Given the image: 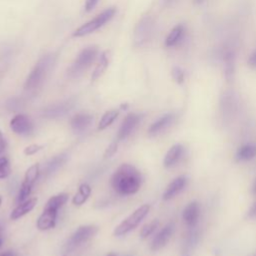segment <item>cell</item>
<instances>
[{
	"label": "cell",
	"instance_id": "obj_1",
	"mask_svg": "<svg viewBox=\"0 0 256 256\" xmlns=\"http://www.w3.org/2000/svg\"><path fill=\"white\" fill-rule=\"evenodd\" d=\"M111 186L120 195H132L139 191L142 184V175L133 165L121 164L111 177Z\"/></svg>",
	"mask_w": 256,
	"mask_h": 256
},
{
	"label": "cell",
	"instance_id": "obj_2",
	"mask_svg": "<svg viewBox=\"0 0 256 256\" xmlns=\"http://www.w3.org/2000/svg\"><path fill=\"white\" fill-rule=\"evenodd\" d=\"M52 63L53 58L51 56H45L41 60H39L25 81V90L31 91L38 88L42 84Z\"/></svg>",
	"mask_w": 256,
	"mask_h": 256
},
{
	"label": "cell",
	"instance_id": "obj_3",
	"mask_svg": "<svg viewBox=\"0 0 256 256\" xmlns=\"http://www.w3.org/2000/svg\"><path fill=\"white\" fill-rule=\"evenodd\" d=\"M150 210L149 204H143L140 207H138L132 214H130L126 219H124L116 228L114 229L113 234L115 236H122L126 233L130 232L131 230L135 229L141 221L147 216Z\"/></svg>",
	"mask_w": 256,
	"mask_h": 256
},
{
	"label": "cell",
	"instance_id": "obj_4",
	"mask_svg": "<svg viewBox=\"0 0 256 256\" xmlns=\"http://www.w3.org/2000/svg\"><path fill=\"white\" fill-rule=\"evenodd\" d=\"M98 53V49L95 46L87 47L83 49L76 60L73 62L71 67L68 70V74L71 77H78L81 75L95 60Z\"/></svg>",
	"mask_w": 256,
	"mask_h": 256
},
{
	"label": "cell",
	"instance_id": "obj_5",
	"mask_svg": "<svg viewBox=\"0 0 256 256\" xmlns=\"http://www.w3.org/2000/svg\"><path fill=\"white\" fill-rule=\"evenodd\" d=\"M155 29V21L151 16H144L137 24L134 31L135 46H143L150 41Z\"/></svg>",
	"mask_w": 256,
	"mask_h": 256
},
{
	"label": "cell",
	"instance_id": "obj_6",
	"mask_svg": "<svg viewBox=\"0 0 256 256\" xmlns=\"http://www.w3.org/2000/svg\"><path fill=\"white\" fill-rule=\"evenodd\" d=\"M114 13H115V9L114 8L106 9L101 14L96 16L94 19H92L91 21L85 23L81 27H79L73 33V37H81V36H85V35H88V34L94 32L95 30H97L100 27H102L107 21H109L114 16Z\"/></svg>",
	"mask_w": 256,
	"mask_h": 256
},
{
	"label": "cell",
	"instance_id": "obj_7",
	"mask_svg": "<svg viewBox=\"0 0 256 256\" xmlns=\"http://www.w3.org/2000/svg\"><path fill=\"white\" fill-rule=\"evenodd\" d=\"M40 173V166L39 163H35L33 165H31L25 172L24 175V180L21 184L20 190L18 192L17 195V203H21L24 202L25 200L28 199V196L30 195L31 191H32V187L34 185V183L36 182L38 176Z\"/></svg>",
	"mask_w": 256,
	"mask_h": 256
},
{
	"label": "cell",
	"instance_id": "obj_8",
	"mask_svg": "<svg viewBox=\"0 0 256 256\" xmlns=\"http://www.w3.org/2000/svg\"><path fill=\"white\" fill-rule=\"evenodd\" d=\"M97 232H98V227L95 226V225H83V226H80L71 235L67 245L70 248H74V247H76V246L86 242L87 240H89L93 236H95Z\"/></svg>",
	"mask_w": 256,
	"mask_h": 256
},
{
	"label": "cell",
	"instance_id": "obj_9",
	"mask_svg": "<svg viewBox=\"0 0 256 256\" xmlns=\"http://www.w3.org/2000/svg\"><path fill=\"white\" fill-rule=\"evenodd\" d=\"M10 128L15 134L21 136H29L34 131L32 121L23 114H18L11 119Z\"/></svg>",
	"mask_w": 256,
	"mask_h": 256
},
{
	"label": "cell",
	"instance_id": "obj_10",
	"mask_svg": "<svg viewBox=\"0 0 256 256\" xmlns=\"http://www.w3.org/2000/svg\"><path fill=\"white\" fill-rule=\"evenodd\" d=\"M175 230V224L173 222H169L167 223L153 238L151 245H150V249L152 251H158L160 249H162L164 246H166V244L169 242L171 236L173 235Z\"/></svg>",
	"mask_w": 256,
	"mask_h": 256
},
{
	"label": "cell",
	"instance_id": "obj_11",
	"mask_svg": "<svg viewBox=\"0 0 256 256\" xmlns=\"http://www.w3.org/2000/svg\"><path fill=\"white\" fill-rule=\"evenodd\" d=\"M141 120V115L136 114V113H129L123 120L118 134H117V140H124L127 138L132 131L135 129V127L138 125L139 121Z\"/></svg>",
	"mask_w": 256,
	"mask_h": 256
},
{
	"label": "cell",
	"instance_id": "obj_12",
	"mask_svg": "<svg viewBox=\"0 0 256 256\" xmlns=\"http://www.w3.org/2000/svg\"><path fill=\"white\" fill-rule=\"evenodd\" d=\"M57 218V210L44 207L43 212L38 217L36 226L40 231H46L55 227Z\"/></svg>",
	"mask_w": 256,
	"mask_h": 256
},
{
	"label": "cell",
	"instance_id": "obj_13",
	"mask_svg": "<svg viewBox=\"0 0 256 256\" xmlns=\"http://www.w3.org/2000/svg\"><path fill=\"white\" fill-rule=\"evenodd\" d=\"M188 178L185 175H181L173 179L166 187L163 193V200L168 201L177 196L187 185Z\"/></svg>",
	"mask_w": 256,
	"mask_h": 256
},
{
	"label": "cell",
	"instance_id": "obj_14",
	"mask_svg": "<svg viewBox=\"0 0 256 256\" xmlns=\"http://www.w3.org/2000/svg\"><path fill=\"white\" fill-rule=\"evenodd\" d=\"M200 216V206L197 201L189 202L183 210L182 218L186 225L190 228L196 227Z\"/></svg>",
	"mask_w": 256,
	"mask_h": 256
},
{
	"label": "cell",
	"instance_id": "obj_15",
	"mask_svg": "<svg viewBox=\"0 0 256 256\" xmlns=\"http://www.w3.org/2000/svg\"><path fill=\"white\" fill-rule=\"evenodd\" d=\"M237 97L231 91H226L221 96L220 100V108L222 114L225 116H231L237 109Z\"/></svg>",
	"mask_w": 256,
	"mask_h": 256
},
{
	"label": "cell",
	"instance_id": "obj_16",
	"mask_svg": "<svg viewBox=\"0 0 256 256\" xmlns=\"http://www.w3.org/2000/svg\"><path fill=\"white\" fill-rule=\"evenodd\" d=\"M183 151H184V147L182 144L177 143V144L172 145L164 156L163 166L165 168H171V167L175 166L181 159V157L183 155Z\"/></svg>",
	"mask_w": 256,
	"mask_h": 256
},
{
	"label": "cell",
	"instance_id": "obj_17",
	"mask_svg": "<svg viewBox=\"0 0 256 256\" xmlns=\"http://www.w3.org/2000/svg\"><path fill=\"white\" fill-rule=\"evenodd\" d=\"M175 115L173 113H166L162 115L160 118H158L155 122H153L149 129H148V134L149 136H156L159 133H161L163 130H165L167 127H169L172 122L174 121Z\"/></svg>",
	"mask_w": 256,
	"mask_h": 256
},
{
	"label": "cell",
	"instance_id": "obj_18",
	"mask_svg": "<svg viewBox=\"0 0 256 256\" xmlns=\"http://www.w3.org/2000/svg\"><path fill=\"white\" fill-rule=\"evenodd\" d=\"M37 198H29L27 200H25L24 202L19 203L11 212L10 214V219L11 220H17L18 218L26 215L27 213H29L31 210L34 209V207L37 204Z\"/></svg>",
	"mask_w": 256,
	"mask_h": 256
},
{
	"label": "cell",
	"instance_id": "obj_19",
	"mask_svg": "<svg viewBox=\"0 0 256 256\" xmlns=\"http://www.w3.org/2000/svg\"><path fill=\"white\" fill-rule=\"evenodd\" d=\"M93 116L86 113H78L71 119V127L74 131L82 132L86 130L92 123Z\"/></svg>",
	"mask_w": 256,
	"mask_h": 256
},
{
	"label": "cell",
	"instance_id": "obj_20",
	"mask_svg": "<svg viewBox=\"0 0 256 256\" xmlns=\"http://www.w3.org/2000/svg\"><path fill=\"white\" fill-rule=\"evenodd\" d=\"M237 161H249L256 157V144L246 143L241 145L235 154Z\"/></svg>",
	"mask_w": 256,
	"mask_h": 256
},
{
	"label": "cell",
	"instance_id": "obj_21",
	"mask_svg": "<svg viewBox=\"0 0 256 256\" xmlns=\"http://www.w3.org/2000/svg\"><path fill=\"white\" fill-rule=\"evenodd\" d=\"M73 105H74L73 100H67V101L52 105L51 107L45 110V113L49 117H58L68 112L73 107Z\"/></svg>",
	"mask_w": 256,
	"mask_h": 256
},
{
	"label": "cell",
	"instance_id": "obj_22",
	"mask_svg": "<svg viewBox=\"0 0 256 256\" xmlns=\"http://www.w3.org/2000/svg\"><path fill=\"white\" fill-rule=\"evenodd\" d=\"M185 33V27L182 24L176 25L168 34V36L165 39V45L167 47H173L177 45L181 39L183 38Z\"/></svg>",
	"mask_w": 256,
	"mask_h": 256
},
{
	"label": "cell",
	"instance_id": "obj_23",
	"mask_svg": "<svg viewBox=\"0 0 256 256\" xmlns=\"http://www.w3.org/2000/svg\"><path fill=\"white\" fill-rule=\"evenodd\" d=\"M223 61H224V74L227 81H231L234 75V52L230 49H227L223 55Z\"/></svg>",
	"mask_w": 256,
	"mask_h": 256
},
{
	"label": "cell",
	"instance_id": "obj_24",
	"mask_svg": "<svg viewBox=\"0 0 256 256\" xmlns=\"http://www.w3.org/2000/svg\"><path fill=\"white\" fill-rule=\"evenodd\" d=\"M90 194H91V187L89 186V184L82 183L79 186L77 193L74 195V197L72 199V203L75 206H81L82 204H84L87 201Z\"/></svg>",
	"mask_w": 256,
	"mask_h": 256
},
{
	"label": "cell",
	"instance_id": "obj_25",
	"mask_svg": "<svg viewBox=\"0 0 256 256\" xmlns=\"http://www.w3.org/2000/svg\"><path fill=\"white\" fill-rule=\"evenodd\" d=\"M67 160V155L65 153L56 155L55 157H53L46 165L45 168V172L47 174H52L53 172H55L56 170H58Z\"/></svg>",
	"mask_w": 256,
	"mask_h": 256
},
{
	"label": "cell",
	"instance_id": "obj_26",
	"mask_svg": "<svg viewBox=\"0 0 256 256\" xmlns=\"http://www.w3.org/2000/svg\"><path fill=\"white\" fill-rule=\"evenodd\" d=\"M118 115H119V110L112 109V110L106 111V112L103 114V116L101 117L100 121H99L98 129H99V130H104V129H106L108 126H110V125L115 121V119L118 117Z\"/></svg>",
	"mask_w": 256,
	"mask_h": 256
},
{
	"label": "cell",
	"instance_id": "obj_27",
	"mask_svg": "<svg viewBox=\"0 0 256 256\" xmlns=\"http://www.w3.org/2000/svg\"><path fill=\"white\" fill-rule=\"evenodd\" d=\"M69 195L67 193H59L57 195L52 196L46 203L45 207L52 208L58 211L59 208H61L67 201H68Z\"/></svg>",
	"mask_w": 256,
	"mask_h": 256
},
{
	"label": "cell",
	"instance_id": "obj_28",
	"mask_svg": "<svg viewBox=\"0 0 256 256\" xmlns=\"http://www.w3.org/2000/svg\"><path fill=\"white\" fill-rule=\"evenodd\" d=\"M107 65H108V57H107V53L104 52V53H102V55L100 57V60H99V63L97 64L94 72L92 73L91 80L95 81L97 78H99L103 74L105 69L107 68Z\"/></svg>",
	"mask_w": 256,
	"mask_h": 256
},
{
	"label": "cell",
	"instance_id": "obj_29",
	"mask_svg": "<svg viewBox=\"0 0 256 256\" xmlns=\"http://www.w3.org/2000/svg\"><path fill=\"white\" fill-rule=\"evenodd\" d=\"M158 226H159V221L157 219H154L148 224L144 225L140 230L141 239H146L147 237H149L152 233H154V231L158 228Z\"/></svg>",
	"mask_w": 256,
	"mask_h": 256
},
{
	"label": "cell",
	"instance_id": "obj_30",
	"mask_svg": "<svg viewBox=\"0 0 256 256\" xmlns=\"http://www.w3.org/2000/svg\"><path fill=\"white\" fill-rule=\"evenodd\" d=\"M11 173L10 163L7 157H0V179L8 177Z\"/></svg>",
	"mask_w": 256,
	"mask_h": 256
},
{
	"label": "cell",
	"instance_id": "obj_31",
	"mask_svg": "<svg viewBox=\"0 0 256 256\" xmlns=\"http://www.w3.org/2000/svg\"><path fill=\"white\" fill-rule=\"evenodd\" d=\"M199 239V233L198 231L195 229V227H192L191 230L188 232L187 234V238H186V246L188 248H192L194 245L197 244Z\"/></svg>",
	"mask_w": 256,
	"mask_h": 256
},
{
	"label": "cell",
	"instance_id": "obj_32",
	"mask_svg": "<svg viewBox=\"0 0 256 256\" xmlns=\"http://www.w3.org/2000/svg\"><path fill=\"white\" fill-rule=\"evenodd\" d=\"M172 77H173V79H174L177 83L181 84V83L184 82L185 73H184V71H183L181 68H179V67H174V68L172 69Z\"/></svg>",
	"mask_w": 256,
	"mask_h": 256
},
{
	"label": "cell",
	"instance_id": "obj_33",
	"mask_svg": "<svg viewBox=\"0 0 256 256\" xmlns=\"http://www.w3.org/2000/svg\"><path fill=\"white\" fill-rule=\"evenodd\" d=\"M44 148L43 145H40V144H31L27 147L24 148L23 150V153L27 156H31V155H34L36 154L37 152H39L40 150H42Z\"/></svg>",
	"mask_w": 256,
	"mask_h": 256
},
{
	"label": "cell",
	"instance_id": "obj_34",
	"mask_svg": "<svg viewBox=\"0 0 256 256\" xmlns=\"http://www.w3.org/2000/svg\"><path fill=\"white\" fill-rule=\"evenodd\" d=\"M118 150V143L117 142H112L105 150L104 152V158H110L112 157Z\"/></svg>",
	"mask_w": 256,
	"mask_h": 256
},
{
	"label": "cell",
	"instance_id": "obj_35",
	"mask_svg": "<svg viewBox=\"0 0 256 256\" xmlns=\"http://www.w3.org/2000/svg\"><path fill=\"white\" fill-rule=\"evenodd\" d=\"M248 65L256 69V48L253 50V52L250 54L248 58Z\"/></svg>",
	"mask_w": 256,
	"mask_h": 256
},
{
	"label": "cell",
	"instance_id": "obj_36",
	"mask_svg": "<svg viewBox=\"0 0 256 256\" xmlns=\"http://www.w3.org/2000/svg\"><path fill=\"white\" fill-rule=\"evenodd\" d=\"M98 0H86L85 2V11L86 12H90L94 9V7L96 6Z\"/></svg>",
	"mask_w": 256,
	"mask_h": 256
},
{
	"label": "cell",
	"instance_id": "obj_37",
	"mask_svg": "<svg viewBox=\"0 0 256 256\" xmlns=\"http://www.w3.org/2000/svg\"><path fill=\"white\" fill-rule=\"evenodd\" d=\"M247 217L248 218H254L256 217V201L250 206V208L247 211Z\"/></svg>",
	"mask_w": 256,
	"mask_h": 256
},
{
	"label": "cell",
	"instance_id": "obj_38",
	"mask_svg": "<svg viewBox=\"0 0 256 256\" xmlns=\"http://www.w3.org/2000/svg\"><path fill=\"white\" fill-rule=\"evenodd\" d=\"M5 146H6V144H5V139H4V136H3L2 131L0 130V154L4 151Z\"/></svg>",
	"mask_w": 256,
	"mask_h": 256
},
{
	"label": "cell",
	"instance_id": "obj_39",
	"mask_svg": "<svg viewBox=\"0 0 256 256\" xmlns=\"http://www.w3.org/2000/svg\"><path fill=\"white\" fill-rule=\"evenodd\" d=\"M0 256H16V254L13 251H6V252L0 254Z\"/></svg>",
	"mask_w": 256,
	"mask_h": 256
},
{
	"label": "cell",
	"instance_id": "obj_40",
	"mask_svg": "<svg viewBox=\"0 0 256 256\" xmlns=\"http://www.w3.org/2000/svg\"><path fill=\"white\" fill-rule=\"evenodd\" d=\"M176 0H163V4L165 6H170L172 3H174Z\"/></svg>",
	"mask_w": 256,
	"mask_h": 256
},
{
	"label": "cell",
	"instance_id": "obj_41",
	"mask_svg": "<svg viewBox=\"0 0 256 256\" xmlns=\"http://www.w3.org/2000/svg\"><path fill=\"white\" fill-rule=\"evenodd\" d=\"M252 192H253V194H256V179H255V181L253 183V186H252Z\"/></svg>",
	"mask_w": 256,
	"mask_h": 256
},
{
	"label": "cell",
	"instance_id": "obj_42",
	"mask_svg": "<svg viewBox=\"0 0 256 256\" xmlns=\"http://www.w3.org/2000/svg\"><path fill=\"white\" fill-rule=\"evenodd\" d=\"M127 107H128V104H126V103L121 105V109H124V110H126V109H127Z\"/></svg>",
	"mask_w": 256,
	"mask_h": 256
},
{
	"label": "cell",
	"instance_id": "obj_43",
	"mask_svg": "<svg viewBox=\"0 0 256 256\" xmlns=\"http://www.w3.org/2000/svg\"><path fill=\"white\" fill-rule=\"evenodd\" d=\"M203 1H204V0H194V2L197 3V4H201Z\"/></svg>",
	"mask_w": 256,
	"mask_h": 256
},
{
	"label": "cell",
	"instance_id": "obj_44",
	"mask_svg": "<svg viewBox=\"0 0 256 256\" xmlns=\"http://www.w3.org/2000/svg\"><path fill=\"white\" fill-rule=\"evenodd\" d=\"M107 256H116L114 253H109Z\"/></svg>",
	"mask_w": 256,
	"mask_h": 256
},
{
	"label": "cell",
	"instance_id": "obj_45",
	"mask_svg": "<svg viewBox=\"0 0 256 256\" xmlns=\"http://www.w3.org/2000/svg\"><path fill=\"white\" fill-rule=\"evenodd\" d=\"M1 245H2V238H0V247H1Z\"/></svg>",
	"mask_w": 256,
	"mask_h": 256
},
{
	"label": "cell",
	"instance_id": "obj_46",
	"mask_svg": "<svg viewBox=\"0 0 256 256\" xmlns=\"http://www.w3.org/2000/svg\"><path fill=\"white\" fill-rule=\"evenodd\" d=\"M1 202H2V199H1V197H0V205H1Z\"/></svg>",
	"mask_w": 256,
	"mask_h": 256
},
{
	"label": "cell",
	"instance_id": "obj_47",
	"mask_svg": "<svg viewBox=\"0 0 256 256\" xmlns=\"http://www.w3.org/2000/svg\"><path fill=\"white\" fill-rule=\"evenodd\" d=\"M184 256H188V255H184Z\"/></svg>",
	"mask_w": 256,
	"mask_h": 256
},
{
	"label": "cell",
	"instance_id": "obj_48",
	"mask_svg": "<svg viewBox=\"0 0 256 256\" xmlns=\"http://www.w3.org/2000/svg\"><path fill=\"white\" fill-rule=\"evenodd\" d=\"M63 256H67V255H63Z\"/></svg>",
	"mask_w": 256,
	"mask_h": 256
},
{
	"label": "cell",
	"instance_id": "obj_49",
	"mask_svg": "<svg viewBox=\"0 0 256 256\" xmlns=\"http://www.w3.org/2000/svg\"><path fill=\"white\" fill-rule=\"evenodd\" d=\"M255 256H256V255H255Z\"/></svg>",
	"mask_w": 256,
	"mask_h": 256
}]
</instances>
